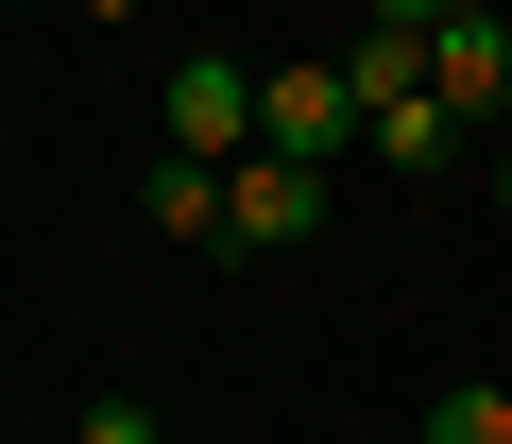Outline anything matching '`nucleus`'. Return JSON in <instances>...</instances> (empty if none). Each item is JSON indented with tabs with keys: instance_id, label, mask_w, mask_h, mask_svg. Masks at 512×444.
I'll return each mask as SVG.
<instances>
[{
	"instance_id": "20e7f679",
	"label": "nucleus",
	"mask_w": 512,
	"mask_h": 444,
	"mask_svg": "<svg viewBox=\"0 0 512 444\" xmlns=\"http://www.w3.org/2000/svg\"><path fill=\"white\" fill-rule=\"evenodd\" d=\"M427 86H444L461 120H512V18H495V0H461V18L427 35Z\"/></svg>"
},
{
	"instance_id": "423d86ee",
	"label": "nucleus",
	"mask_w": 512,
	"mask_h": 444,
	"mask_svg": "<svg viewBox=\"0 0 512 444\" xmlns=\"http://www.w3.org/2000/svg\"><path fill=\"white\" fill-rule=\"evenodd\" d=\"M342 69H359V103H444V86H427V35H393V18H359Z\"/></svg>"
},
{
	"instance_id": "9b49d317",
	"label": "nucleus",
	"mask_w": 512,
	"mask_h": 444,
	"mask_svg": "<svg viewBox=\"0 0 512 444\" xmlns=\"http://www.w3.org/2000/svg\"><path fill=\"white\" fill-rule=\"evenodd\" d=\"M69 18H137V0H69Z\"/></svg>"
},
{
	"instance_id": "f03ea898",
	"label": "nucleus",
	"mask_w": 512,
	"mask_h": 444,
	"mask_svg": "<svg viewBox=\"0 0 512 444\" xmlns=\"http://www.w3.org/2000/svg\"><path fill=\"white\" fill-rule=\"evenodd\" d=\"M291 240H325V171L256 137V154L222 171V257H291Z\"/></svg>"
},
{
	"instance_id": "ddd939ff",
	"label": "nucleus",
	"mask_w": 512,
	"mask_h": 444,
	"mask_svg": "<svg viewBox=\"0 0 512 444\" xmlns=\"http://www.w3.org/2000/svg\"><path fill=\"white\" fill-rule=\"evenodd\" d=\"M18 18H35V0H18Z\"/></svg>"
},
{
	"instance_id": "f8f14e48",
	"label": "nucleus",
	"mask_w": 512,
	"mask_h": 444,
	"mask_svg": "<svg viewBox=\"0 0 512 444\" xmlns=\"http://www.w3.org/2000/svg\"><path fill=\"white\" fill-rule=\"evenodd\" d=\"M495 205H512V154H495Z\"/></svg>"
},
{
	"instance_id": "0eeeda50",
	"label": "nucleus",
	"mask_w": 512,
	"mask_h": 444,
	"mask_svg": "<svg viewBox=\"0 0 512 444\" xmlns=\"http://www.w3.org/2000/svg\"><path fill=\"white\" fill-rule=\"evenodd\" d=\"M359 154H376V171H444V154H461V103H376Z\"/></svg>"
},
{
	"instance_id": "39448f33",
	"label": "nucleus",
	"mask_w": 512,
	"mask_h": 444,
	"mask_svg": "<svg viewBox=\"0 0 512 444\" xmlns=\"http://www.w3.org/2000/svg\"><path fill=\"white\" fill-rule=\"evenodd\" d=\"M137 205L171 222L188 257H222V171H205V154H154V188H137Z\"/></svg>"
},
{
	"instance_id": "9d476101",
	"label": "nucleus",
	"mask_w": 512,
	"mask_h": 444,
	"mask_svg": "<svg viewBox=\"0 0 512 444\" xmlns=\"http://www.w3.org/2000/svg\"><path fill=\"white\" fill-rule=\"evenodd\" d=\"M359 18H393V35H444V18H461V0H359Z\"/></svg>"
},
{
	"instance_id": "6e6552de",
	"label": "nucleus",
	"mask_w": 512,
	"mask_h": 444,
	"mask_svg": "<svg viewBox=\"0 0 512 444\" xmlns=\"http://www.w3.org/2000/svg\"><path fill=\"white\" fill-rule=\"evenodd\" d=\"M427 444H512V393H495V376H461V393L427 410Z\"/></svg>"
},
{
	"instance_id": "1a4fd4ad",
	"label": "nucleus",
	"mask_w": 512,
	"mask_h": 444,
	"mask_svg": "<svg viewBox=\"0 0 512 444\" xmlns=\"http://www.w3.org/2000/svg\"><path fill=\"white\" fill-rule=\"evenodd\" d=\"M69 444H171V427H154L137 393H86V410H69Z\"/></svg>"
},
{
	"instance_id": "7ed1b4c3",
	"label": "nucleus",
	"mask_w": 512,
	"mask_h": 444,
	"mask_svg": "<svg viewBox=\"0 0 512 444\" xmlns=\"http://www.w3.org/2000/svg\"><path fill=\"white\" fill-rule=\"evenodd\" d=\"M256 120H274V154H308V171L376 137V103H359V69H342V52H308V69H274V103H256Z\"/></svg>"
},
{
	"instance_id": "f257e3e1",
	"label": "nucleus",
	"mask_w": 512,
	"mask_h": 444,
	"mask_svg": "<svg viewBox=\"0 0 512 444\" xmlns=\"http://www.w3.org/2000/svg\"><path fill=\"white\" fill-rule=\"evenodd\" d=\"M256 103H274V69H239V52H171V154H205V171H239L256 137H274Z\"/></svg>"
}]
</instances>
